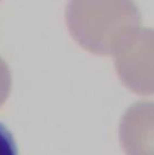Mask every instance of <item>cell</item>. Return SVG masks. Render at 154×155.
I'll return each instance as SVG.
<instances>
[{"mask_svg":"<svg viewBox=\"0 0 154 155\" xmlns=\"http://www.w3.org/2000/svg\"><path fill=\"white\" fill-rule=\"evenodd\" d=\"M11 90V72L7 64L0 58V106L6 101Z\"/></svg>","mask_w":154,"mask_h":155,"instance_id":"5","label":"cell"},{"mask_svg":"<svg viewBox=\"0 0 154 155\" xmlns=\"http://www.w3.org/2000/svg\"><path fill=\"white\" fill-rule=\"evenodd\" d=\"M0 155H18L16 142L11 132L0 123Z\"/></svg>","mask_w":154,"mask_h":155,"instance_id":"4","label":"cell"},{"mask_svg":"<svg viewBox=\"0 0 154 155\" xmlns=\"http://www.w3.org/2000/svg\"><path fill=\"white\" fill-rule=\"evenodd\" d=\"M65 19L74 40L98 55L116 54L141 28V13L132 0H70Z\"/></svg>","mask_w":154,"mask_h":155,"instance_id":"1","label":"cell"},{"mask_svg":"<svg viewBox=\"0 0 154 155\" xmlns=\"http://www.w3.org/2000/svg\"><path fill=\"white\" fill-rule=\"evenodd\" d=\"M119 140L126 155H154V102H137L126 110Z\"/></svg>","mask_w":154,"mask_h":155,"instance_id":"3","label":"cell"},{"mask_svg":"<svg viewBox=\"0 0 154 155\" xmlns=\"http://www.w3.org/2000/svg\"><path fill=\"white\" fill-rule=\"evenodd\" d=\"M122 83L139 95L154 94V29L140 28L115 54Z\"/></svg>","mask_w":154,"mask_h":155,"instance_id":"2","label":"cell"}]
</instances>
